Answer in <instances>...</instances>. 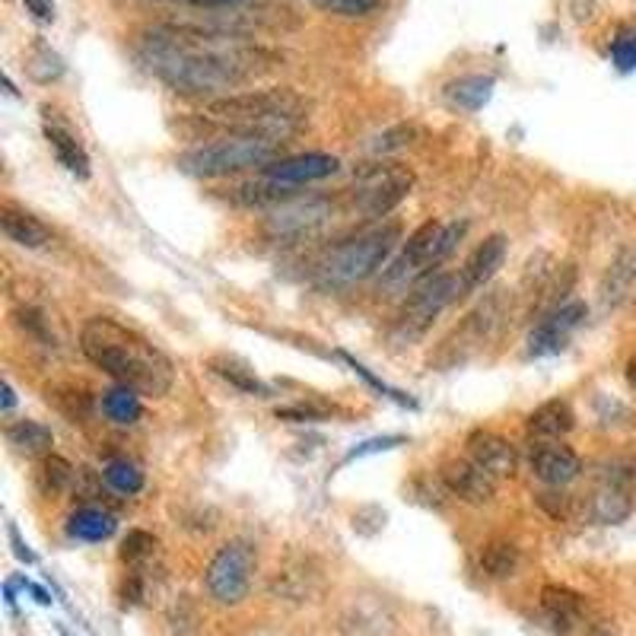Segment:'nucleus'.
Here are the masks:
<instances>
[{
  "instance_id": "1",
  "label": "nucleus",
  "mask_w": 636,
  "mask_h": 636,
  "mask_svg": "<svg viewBox=\"0 0 636 636\" xmlns=\"http://www.w3.org/2000/svg\"><path fill=\"white\" fill-rule=\"evenodd\" d=\"M141 58L172 93L207 103L232 96L274 71L277 55L232 33L201 26H153L141 38Z\"/></svg>"
},
{
  "instance_id": "2",
  "label": "nucleus",
  "mask_w": 636,
  "mask_h": 636,
  "mask_svg": "<svg viewBox=\"0 0 636 636\" xmlns=\"http://www.w3.org/2000/svg\"><path fill=\"white\" fill-rule=\"evenodd\" d=\"M80 350L96 370L115 379V385L134 388L141 398H163L176 385L172 360L151 337L109 315H93L80 328Z\"/></svg>"
},
{
  "instance_id": "3",
  "label": "nucleus",
  "mask_w": 636,
  "mask_h": 636,
  "mask_svg": "<svg viewBox=\"0 0 636 636\" xmlns=\"http://www.w3.org/2000/svg\"><path fill=\"white\" fill-rule=\"evenodd\" d=\"M201 118L214 128L245 137H271L287 141L305 124V99L287 86L271 89H245L224 99L204 103Z\"/></svg>"
},
{
  "instance_id": "4",
  "label": "nucleus",
  "mask_w": 636,
  "mask_h": 636,
  "mask_svg": "<svg viewBox=\"0 0 636 636\" xmlns=\"http://www.w3.org/2000/svg\"><path fill=\"white\" fill-rule=\"evenodd\" d=\"M287 141H271V137H245V134H226L214 144H201L194 151L179 156V169L194 179H226L239 176L249 169L271 166L274 159L284 156Z\"/></svg>"
},
{
  "instance_id": "5",
  "label": "nucleus",
  "mask_w": 636,
  "mask_h": 636,
  "mask_svg": "<svg viewBox=\"0 0 636 636\" xmlns=\"http://www.w3.org/2000/svg\"><path fill=\"white\" fill-rule=\"evenodd\" d=\"M398 242H401V226L398 224H385L379 229H370V232H360L328 252V259L322 262V280L328 287H350V284L370 280L375 271H385Z\"/></svg>"
},
{
  "instance_id": "6",
  "label": "nucleus",
  "mask_w": 636,
  "mask_h": 636,
  "mask_svg": "<svg viewBox=\"0 0 636 636\" xmlns=\"http://www.w3.org/2000/svg\"><path fill=\"white\" fill-rule=\"evenodd\" d=\"M458 300V274L449 271H430L427 277L413 280L408 300L401 302L392 328H388V340L395 347H411L420 337H427V332L433 328V322L446 312L449 302Z\"/></svg>"
},
{
  "instance_id": "7",
  "label": "nucleus",
  "mask_w": 636,
  "mask_h": 636,
  "mask_svg": "<svg viewBox=\"0 0 636 636\" xmlns=\"http://www.w3.org/2000/svg\"><path fill=\"white\" fill-rule=\"evenodd\" d=\"M465 232H468L465 220L461 224L458 220H452V224L427 220L423 226H417L405 239L401 252L385 267V280L388 284H413V280L427 277L436 264L449 259Z\"/></svg>"
},
{
  "instance_id": "8",
  "label": "nucleus",
  "mask_w": 636,
  "mask_h": 636,
  "mask_svg": "<svg viewBox=\"0 0 636 636\" xmlns=\"http://www.w3.org/2000/svg\"><path fill=\"white\" fill-rule=\"evenodd\" d=\"M337 214H340V207H337L335 197H328V194H305L302 197L300 194V197L267 211L262 232L264 239L274 245H297V242L319 236Z\"/></svg>"
},
{
  "instance_id": "9",
  "label": "nucleus",
  "mask_w": 636,
  "mask_h": 636,
  "mask_svg": "<svg viewBox=\"0 0 636 636\" xmlns=\"http://www.w3.org/2000/svg\"><path fill=\"white\" fill-rule=\"evenodd\" d=\"M255 566H259V554L249 541H242V538L226 541L224 548L214 554V561L207 563V573H204L207 596L224 608L242 604L249 599Z\"/></svg>"
},
{
  "instance_id": "10",
  "label": "nucleus",
  "mask_w": 636,
  "mask_h": 636,
  "mask_svg": "<svg viewBox=\"0 0 636 636\" xmlns=\"http://www.w3.org/2000/svg\"><path fill=\"white\" fill-rule=\"evenodd\" d=\"M413 188V172L401 163H373L357 172L353 185V211L367 220L388 217Z\"/></svg>"
},
{
  "instance_id": "11",
  "label": "nucleus",
  "mask_w": 636,
  "mask_h": 636,
  "mask_svg": "<svg viewBox=\"0 0 636 636\" xmlns=\"http://www.w3.org/2000/svg\"><path fill=\"white\" fill-rule=\"evenodd\" d=\"M636 509V468L627 461H611L589 493L586 516L596 525H621Z\"/></svg>"
},
{
  "instance_id": "12",
  "label": "nucleus",
  "mask_w": 636,
  "mask_h": 636,
  "mask_svg": "<svg viewBox=\"0 0 636 636\" xmlns=\"http://www.w3.org/2000/svg\"><path fill=\"white\" fill-rule=\"evenodd\" d=\"M589 309L586 302L573 300L563 302L557 309H551L531 332H528V357H554L566 350L573 332L586 322Z\"/></svg>"
},
{
  "instance_id": "13",
  "label": "nucleus",
  "mask_w": 636,
  "mask_h": 636,
  "mask_svg": "<svg viewBox=\"0 0 636 636\" xmlns=\"http://www.w3.org/2000/svg\"><path fill=\"white\" fill-rule=\"evenodd\" d=\"M506 319H509V297H506V290L487 293L484 300L465 315V322L455 328V340L458 344H452V347H461V350L484 347L487 340H493L503 332Z\"/></svg>"
},
{
  "instance_id": "14",
  "label": "nucleus",
  "mask_w": 636,
  "mask_h": 636,
  "mask_svg": "<svg viewBox=\"0 0 636 636\" xmlns=\"http://www.w3.org/2000/svg\"><path fill=\"white\" fill-rule=\"evenodd\" d=\"M506 252H509V239L503 232H493L484 242H478L465 264L458 267V300L481 293L496 277V271L506 264Z\"/></svg>"
},
{
  "instance_id": "15",
  "label": "nucleus",
  "mask_w": 636,
  "mask_h": 636,
  "mask_svg": "<svg viewBox=\"0 0 636 636\" xmlns=\"http://www.w3.org/2000/svg\"><path fill=\"white\" fill-rule=\"evenodd\" d=\"M440 481L446 487V493L468 503V506H487L496 496V481L490 471H484L475 458H452L443 465Z\"/></svg>"
},
{
  "instance_id": "16",
  "label": "nucleus",
  "mask_w": 636,
  "mask_h": 636,
  "mask_svg": "<svg viewBox=\"0 0 636 636\" xmlns=\"http://www.w3.org/2000/svg\"><path fill=\"white\" fill-rule=\"evenodd\" d=\"M528 468L544 487H566L583 475V458L561 440H538L528 455Z\"/></svg>"
},
{
  "instance_id": "17",
  "label": "nucleus",
  "mask_w": 636,
  "mask_h": 636,
  "mask_svg": "<svg viewBox=\"0 0 636 636\" xmlns=\"http://www.w3.org/2000/svg\"><path fill=\"white\" fill-rule=\"evenodd\" d=\"M340 169V159L332 153H297V156H280L271 166H264L262 176L287 182V185H312L322 179H332Z\"/></svg>"
},
{
  "instance_id": "18",
  "label": "nucleus",
  "mask_w": 636,
  "mask_h": 636,
  "mask_svg": "<svg viewBox=\"0 0 636 636\" xmlns=\"http://www.w3.org/2000/svg\"><path fill=\"white\" fill-rule=\"evenodd\" d=\"M465 446H468V458H475L493 478H513L519 471L516 446L493 430H471Z\"/></svg>"
},
{
  "instance_id": "19",
  "label": "nucleus",
  "mask_w": 636,
  "mask_h": 636,
  "mask_svg": "<svg viewBox=\"0 0 636 636\" xmlns=\"http://www.w3.org/2000/svg\"><path fill=\"white\" fill-rule=\"evenodd\" d=\"M267 592L274 596V599H284V601H312L319 592H322V573H319V566L312 561H297L284 563V566H277V573L271 576V583H267Z\"/></svg>"
},
{
  "instance_id": "20",
  "label": "nucleus",
  "mask_w": 636,
  "mask_h": 636,
  "mask_svg": "<svg viewBox=\"0 0 636 636\" xmlns=\"http://www.w3.org/2000/svg\"><path fill=\"white\" fill-rule=\"evenodd\" d=\"M541 617H544L548 631H554L557 636H569L586 617V601L579 592L551 583L541 589Z\"/></svg>"
},
{
  "instance_id": "21",
  "label": "nucleus",
  "mask_w": 636,
  "mask_h": 636,
  "mask_svg": "<svg viewBox=\"0 0 636 636\" xmlns=\"http://www.w3.org/2000/svg\"><path fill=\"white\" fill-rule=\"evenodd\" d=\"M45 112V109H41ZM45 141L55 153L58 166H64L74 179H89L93 176V163H89V153L80 144L74 131L61 121H51V115L45 112Z\"/></svg>"
},
{
  "instance_id": "22",
  "label": "nucleus",
  "mask_w": 636,
  "mask_h": 636,
  "mask_svg": "<svg viewBox=\"0 0 636 636\" xmlns=\"http://www.w3.org/2000/svg\"><path fill=\"white\" fill-rule=\"evenodd\" d=\"M302 191L297 185H287V182H277V179H267L259 176L255 182H242V185L229 188V204L236 207H245V211H274L293 197H300Z\"/></svg>"
},
{
  "instance_id": "23",
  "label": "nucleus",
  "mask_w": 636,
  "mask_h": 636,
  "mask_svg": "<svg viewBox=\"0 0 636 636\" xmlns=\"http://www.w3.org/2000/svg\"><path fill=\"white\" fill-rule=\"evenodd\" d=\"M634 284H636V249L634 245H624V249L611 259L608 271H604V277H601L599 284L601 309H617L621 302L634 293Z\"/></svg>"
},
{
  "instance_id": "24",
  "label": "nucleus",
  "mask_w": 636,
  "mask_h": 636,
  "mask_svg": "<svg viewBox=\"0 0 636 636\" xmlns=\"http://www.w3.org/2000/svg\"><path fill=\"white\" fill-rule=\"evenodd\" d=\"M0 229L20 249H45L51 242V229L41 224L36 214L23 211L16 204H3L0 207Z\"/></svg>"
},
{
  "instance_id": "25",
  "label": "nucleus",
  "mask_w": 636,
  "mask_h": 636,
  "mask_svg": "<svg viewBox=\"0 0 636 636\" xmlns=\"http://www.w3.org/2000/svg\"><path fill=\"white\" fill-rule=\"evenodd\" d=\"M573 427H576V413L563 398H551L525 417V430L535 440H563Z\"/></svg>"
},
{
  "instance_id": "26",
  "label": "nucleus",
  "mask_w": 636,
  "mask_h": 636,
  "mask_svg": "<svg viewBox=\"0 0 636 636\" xmlns=\"http://www.w3.org/2000/svg\"><path fill=\"white\" fill-rule=\"evenodd\" d=\"M207 370L217 375V379H224L226 385H232L236 392H242V395H252V398H271V385L262 382L259 373H255L245 360H239V357L217 353V357H211V360H207Z\"/></svg>"
},
{
  "instance_id": "27",
  "label": "nucleus",
  "mask_w": 636,
  "mask_h": 636,
  "mask_svg": "<svg viewBox=\"0 0 636 636\" xmlns=\"http://www.w3.org/2000/svg\"><path fill=\"white\" fill-rule=\"evenodd\" d=\"M493 86H496L493 76H455V80L446 83L443 96H446V103H449L452 109H458V112H481L487 103H490V96H493Z\"/></svg>"
},
{
  "instance_id": "28",
  "label": "nucleus",
  "mask_w": 636,
  "mask_h": 636,
  "mask_svg": "<svg viewBox=\"0 0 636 636\" xmlns=\"http://www.w3.org/2000/svg\"><path fill=\"white\" fill-rule=\"evenodd\" d=\"M115 528H118V523H115L112 513H106L99 506H80V509H74L68 516V525H64L68 538L71 541H83V544L109 541L115 535Z\"/></svg>"
},
{
  "instance_id": "29",
  "label": "nucleus",
  "mask_w": 636,
  "mask_h": 636,
  "mask_svg": "<svg viewBox=\"0 0 636 636\" xmlns=\"http://www.w3.org/2000/svg\"><path fill=\"white\" fill-rule=\"evenodd\" d=\"M7 446L16 452V455H26V458H38V455H48L55 446V433L51 427L38 423V420H13L7 430Z\"/></svg>"
},
{
  "instance_id": "30",
  "label": "nucleus",
  "mask_w": 636,
  "mask_h": 636,
  "mask_svg": "<svg viewBox=\"0 0 636 636\" xmlns=\"http://www.w3.org/2000/svg\"><path fill=\"white\" fill-rule=\"evenodd\" d=\"M478 566H481L487 579H513L523 566V551L509 538H493L481 548Z\"/></svg>"
},
{
  "instance_id": "31",
  "label": "nucleus",
  "mask_w": 636,
  "mask_h": 636,
  "mask_svg": "<svg viewBox=\"0 0 636 636\" xmlns=\"http://www.w3.org/2000/svg\"><path fill=\"white\" fill-rule=\"evenodd\" d=\"M99 408H103V413H106L112 423H118V427H134V423L144 417L141 395H137L134 388H124V385H115L109 392H103Z\"/></svg>"
},
{
  "instance_id": "32",
  "label": "nucleus",
  "mask_w": 636,
  "mask_h": 636,
  "mask_svg": "<svg viewBox=\"0 0 636 636\" xmlns=\"http://www.w3.org/2000/svg\"><path fill=\"white\" fill-rule=\"evenodd\" d=\"M103 478L121 496H137L144 490V484H147L144 471L134 461H128V458H109L106 468H103Z\"/></svg>"
},
{
  "instance_id": "33",
  "label": "nucleus",
  "mask_w": 636,
  "mask_h": 636,
  "mask_svg": "<svg viewBox=\"0 0 636 636\" xmlns=\"http://www.w3.org/2000/svg\"><path fill=\"white\" fill-rule=\"evenodd\" d=\"M38 490L45 496H61L68 487L74 484V465L61 455H45V461L38 465Z\"/></svg>"
},
{
  "instance_id": "34",
  "label": "nucleus",
  "mask_w": 636,
  "mask_h": 636,
  "mask_svg": "<svg viewBox=\"0 0 636 636\" xmlns=\"http://www.w3.org/2000/svg\"><path fill=\"white\" fill-rule=\"evenodd\" d=\"M156 538H153L151 531H144V528H131L128 535H124V541H121V563H128L131 569H141L144 563L153 561V554H156Z\"/></svg>"
},
{
  "instance_id": "35",
  "label": "nucleus",
  "mask_w": 636,
  "mask_h": 636,
  "mask_svg": "<svg viewBox=\"0 0 636 636\" xmlns=\"http://www.w3.org/2000/svg\"><path fill=\"white\" fill-rule=\"evenodd\" d=\"M29 74L36 76L38 83H51V80L64 74V61H61V55H55L48 45L38 41L33 55H29Z\"/></svg>"
},
{
  "instance_id": "36",
  "label": "nucleus",
  "mask_w": 636,
  "mask_h": 636,
  "mask_svg": "<svg viewBox=\"0 0 636 636\" xmlns=\"http://www.w3.org/2000/svg\"><path fill=\"white\" fill-rule=\"evenodd\" d=\"M319 10L335 13V16H347V20H360V16H373L375 10L382 7V0H312Z\"/></svg>"
},
{
  "instance_id": "37",
  "label": "nucleus",
  "mask_w": 636,
  "mask_h": 636,
  "mask_svg": "<svg viewBox=\"0 0 636 636\" xmlns=\"http://www.w3.org/2000/svg\"><path fill=\"white\" fill-rule=\"evenodd\" d=\"M611 58L617 71H636V29H621L617 38L611 41Z\"/></svg>"
},
{
  "instance_id": "38",
  "label": "nucleus",
  "mask_w": 636,
  "mask_h": 636,
  "mask_svg": "<svg viewBox=\"0 0 636 636\" xmlns=\"http://www.w3.org/2000/svg\"><path fill=\"white\" fill-rule=\"evenodd\" d=\"M413 137H417V128H411V124H395V128H388V131H382V134L375 137L373 151L375 153L405 151V147H411Z\"/></svg>"
},
{
  "instance_id": "39",
  "label": "nucleus",
  "mask_w": 636,
  "mask_h": 636,
  "mask_svg": "<svg viewBox=\"0 0 636 636\" xmlns=\"http://www.w3.org/2000/svg\"><path fill=\"white\" fill-rule=\"evenodd\" d=\"M535 503L554 519V523H561V519H566L569 516V506H573V500L563 493V487H551V490H544V493H538L535 496Z\"/></svg>"
},
{
  "instance_id": "40",
  "label": "nucleus",
  "mask_w": 636,
  "mask_h": 636,
  "mask_svg": "<svg viewBox=\"0 0 636 636\" xmlns=\"http://www.w3.org/2000/svg\"><path fill=\"white\" fill-rule=\"evenodd\" d=\"M405 443H408L405 436H373V440H367V443H360V446H353V449L347 452L340 465H350V461H357V458H363V455H375V452L398 449V446H405Z\"/></svg>"
},
{
  "instance_id": "41",
  "label": "nucleus",
  "mask_w": 636,
  "mask_h": 636,
  "mask_svg": "<svg viewBox=\"0 0 636 636\" xmlns=\"http://www.w3.org/2000/svg\"><path fill=\"white\" fill-rule=\"evenodd\" d=\"M274 417L287 420V423H319V420H328L332 411L328 408H315V405H290V408H277Z\"/></svg>"
},
{
  "instance_id": "42",
  "label": "nucleus",
  "mask_w": 636,
  "mask_h": 636,
  "mask_svg": "<svg viewBox=\"0 0 636 636\" xmlns=\"http://www.w3.org/2000/svg\"><path fill=\"white\" fill-rule=\"evenodd\" d=\"M16 322H20V328H23L26 335H33L36 340H41V344L51 340V335H48V319H41V312H36V309H23Z\"/></svg>"
},
{
  "instance_id": "43",
  "label": "nucleus",
  "mask_w": 636,
  "mask_h": 636,
  "mask_svg": "<svg viewBox=\"0 0 636 636\" xmlns=\"http://www.w3.org/2000/svg\"><path fill=\"white\" fill-rule=\"evenodd\" d=\"M23 3H26V10L33 13L36 23H45V26H48V23L58 20V3H55V0H23Z\"/></svg>"
},
{
  "instance_id": "44",
  "label": "nucleus",
  "mask_w": 636,
  "mask_h": 636,
  "mask_svg": "<svg viewBox=\"0 0 636 636\" xmlns=\"http://www.w3.org/2000/svg\"><path fill=\"white\" fill-rule=\"evenodd\" d=\"M172 3H185L197 10H232V7H242L245 0H172Z\"/></svg>"
},
{
  "instance_id": "45",
  "label": "nucleus",
  "mask_w": 636,
  "mask_h": 636,
  "mask_svg": "<svg viewBox=\"0 0 636 636\" xmlns=\"http://www.w3.org/2000/svg\"><path fill=\"white\" fill-rule=\"evenodd\" d=\"M10 541H13V551H16V557L26 563H36V554L29 551V544H23V538H20V531L16 528H10Z\"/></svg>"
},
{
  "instance_id": "46",
  "label": "nucleus",
  "mask_w": 636,
  "mask_h": 636,
  "mask_svg": "<svg viewBox=\"0 0 636 636\" xmlns=\"http://www.w3.org/2000/svg\"><path fill=\"white\" fill-rule=\"evenodd\" d=\"M13 405H16V395H13L10 382H3V413L13 411Z\"/></svg>"
},
{
  "instance_id": "47",
  "label": "nucleus",
  "mask_w": 636,
  "mask_h": 636,
  "mask_svg": "<svg viewBox=\"0 0 636 636\" xmlns=\"http://www.w3.org/2000/svg\"><path fill=\"white\" fill-rule=\"evenodd\" d=\"M26 589H29V592L36 596L38 604H51V596H48V592H45L41 586H36V583H26Z\"/></svg>"
},
{
  "instance_id": "48",
  "label": "nucleus",
  "mask_w": 636,
  "mask_h": 636,
  "mask_svg": "<svg viewBox=\"0 0 636 636\" xmlns=\"http://www.w3.org/2000/svg\"><path fill=\"white\" fill-rule=\"evenodd\" d=\"M627 382H631V388L636 392V360H631V363H627Z\"/></svg>"
},
{
  "instance_id": "49",
  "label": "nucleus",
  "mask_w": 636,
  "mask_h": 636,
  "mask_svg": "<svg viewBox=\"0 0 636 636\" xmlns=\"http://www.w3.org/2000/svg\"><path fill=\"white\" fill-rule=\"evenodd\" d=\"M61 636H71V634H64V631H61Z\"/></svg>"
}]
</instances>
